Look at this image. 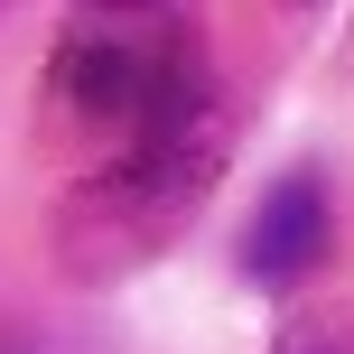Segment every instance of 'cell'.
Segmentation results:
<instances>
[{
	"label": "cell",
	"instance_id": "3",
	"mask_svg": "<svg viewBox=\"0 0 354 354\" xmlns=\"http://www.w3.org/2000/svg\"><path fill=\"white\" fill-rule=\"evenodd\" d=\"M270 354H354V308H308V317H289Z\"/></svg>",
	"mask_w": 354,
	"mask_h": 354
},
{
	"label": "cell",
	"instance_id": "1",
	"mask_svg": "<svg viewBox=\"0 0 354 354\" xmlns=\"http://www.w3.org/2000/svg\"><path fill=\"white\" fill-rule=\"evenodd\" d=\"M224 159H233V112H224L214 84H196L159 122L122 131V149L56 214V261H66V280H131L140 261H159L177 233L196 224V205L214 196Z\"/></svg>",
	"mask_w": 354,
	"mask_h": 354
},
{
	"label": "cell",
	"instance_id": "2",
	"mask_svg": "<svg viewBox=\"0 0 354 354\" xmlns=\"http://www.w3.org/2000/svg\"><path fill=\"white\" fill-rule=\"evenodd\" d=\"M326 243H336V196H326L317 168H289L280 187L261 196L252 233H243V280L252 289H299L308 270L326 261Z\"/></svg>",
	"mask_w": 354,
	"mask_h": 354
}]
</instances>
